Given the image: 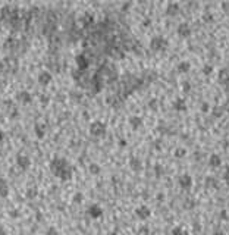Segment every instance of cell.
<instances>
[{
  "mask_svg": "<svg viewBox=\"0 0 229 235\" xmlns=\"http://www.w3.org/2000/svg\"><path fill=\"white\" fill-rule=\"evenodd\" d=\"M7 196H9V184H7V181L5 178L0 176V197L6 198Z\"/></svg>",
  "mask_w": 229,
  "mask_h": 235,
  "instance_id": "2",
  "label": "cell"
},
{
  "mask_svg": "<svg viewBox=\"0 0 229 235\" xmlns=\"http://www.w3.org/2000/svg\"><path fill=\"white\" fill-rule=\"evenodd\" d=\"M50 171L56 178L62 179V181H68V179L72 178V168L68 163L66 159L55 157L50 163Z\"/></svg>",
  "mask_w": 229,
  "mask_h": 235,
  "instance_id": "1",
  "label": "cell"
},
{
  "mask_svg": "<svg viewBox=\"0 0 229 235\" xmlns=\"http://www.w3.org/2000/svg\"><path fill=\"white\" fill-rule=\"evenodd\" d=\"M91 172H93V174H97V171H99V168H97V166H91Z\"/></svg>",
  "mask_w": 229,
  "mask_h": 235,
  "instance_id": "6",
  "label": "cell"
},
{
  "mask_svg": "<svg viewBox=\"0 0 229 235\" xmlns=\"http://www.w3.org/2000/svg\"><path fill=\"white\" fill-rule=\"evenodd\" d=\"M88 215L90 216H93V218H97V216H100L101 215V210L97 206H91L88 209Z\"/></svg>",
  "mask_w": 229,
  "mask_h": 235,
  "instance_id": "4",
  "label": "cell"
},
{
  "mask_svg": "<svg viewBox=\"0 0 229 235\" xmlns=\"http://www.w3.org/2000/svg\"><path fill=\"white\" fill-rule=\"evenodd\" d=\"M16 165L19 166L21 171H27L29 168V159L27 156H18L16 157Z\"/></svg>",
  "mask_w": 229,
  "mask_h": 235,
  "instance_id": "3",
  "label": "cell"
},
{
  "mask_svg": "<svg viewBox=\"0 0 229 235\" xmlns=\"http://www.w3.org/2000/svg\"><path fill=\"white\" fill-rule=\"evenodd\" d=\"M27 194H28L29 198H34V197H35V188H31V190H28V191H27Z\"/></svg>",
  "mask_w": 229,
  "mask_h": 235,
  "instance_id": "5",
  "label": "cell"
}]
</instances>
